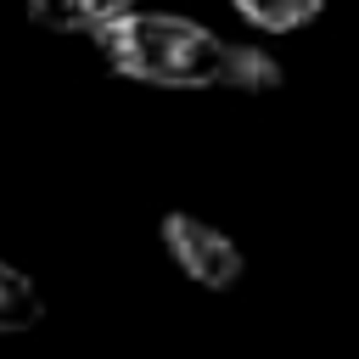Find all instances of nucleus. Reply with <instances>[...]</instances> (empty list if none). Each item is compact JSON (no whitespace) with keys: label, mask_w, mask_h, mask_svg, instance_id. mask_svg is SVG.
Returning <instances> with one entry per match:
<instances>
[{"label":"nucleus","mask_w":359,"mask_h":359,"mask_svg":"<svg viewBox=\"0 0 359 359\" xmlns=\"http://www.w3.org/2000/svg\"><path fill=\"white\" fill-rule=\"evenodd\" d=\"M101 67L151 90H230V95H275L286 67L241 39H219L213 28L174 11H123L90 34Z\"/></svg>","instance_id":"f257e3e1"},{"label":"nucleus","mask_w":359,"mask_h":359,"mask_svg":"<svg viewBox=\"0 0 359 359\" xmlns=\"http://www.w3.org/2000/svg\"><path fill=\"white\" fill-rule=\"evenodd\" d=\"M157 241H163L168 264L202 292H230L247 275V252L236 247V236H224L219 224H208L196 213H163Z\"/></svg>","instance_id":"f03ea898"},{"label":"nucleus","mask_w":359,"mask_h":359,"mask_svg":"<svg viewBox=\"0 0 359 359\" xmlns=\"http://www.w3.org/2000/svg\"><path fill=\"white\" fill-rule=\"evenodd\" d=\"M140 0H22L28 22L34 28H50V34H95L101 22L135 11Z\"/></svg>","instance_id":"7ed1b4c3"},{"label":"nucleus","mask_w":359,"mask_h":359,"mask_svg":"<svg viewBox=\"0 0 359 359\" xmlns=\"http://www.w3.org/2000/svg\"><path fill=\"white\" fill-rule=\"evenodd\" d=\"M39 320H45V292L34 286V275L0 258V337H22Z\"/></svg>","instance_id":"20e7f679"},{"label":"nucleus","mask_w":359,"mask_h":359,"mask_svg":"<svg viewBox=\"0 0 359 359\" xmlns=\"http://www.w3.org/2000/svg\"><path fill=\"white\" fill-rule=\"evenodd\" d=\"M230 6L264 34H297L303 22H314L325 11V0H230Z\"/></svg>","instance_id":"39448f33"}]
</instances>
